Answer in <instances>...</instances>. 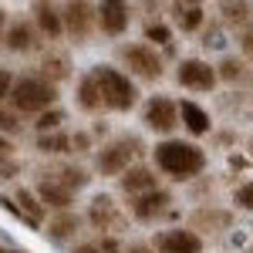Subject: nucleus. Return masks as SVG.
<instances>
[{
    "mask_svg": "<svg viewBox=\"0 0 253 253\" xmlns=\"http://www.w3.org/2000/svg\"><path fill=\"white\" fill-rule=\"evenodd\" d=\"M156 166L162 169L166 175H172V179H193L206 169V152L196 145V142H182V138H166V142H159L156 149Z\"/></svg>",
    "mask_w": 253,
    "mask_h": 253,
    "instance_id": "1",
    "label": "nucleus"
},
{
    "mask_svg": "<svg viewBox=\"0 0 253 253\" xmlns=\"http://www.w3.org/2000/svg\"><path fill=\"white\" fill-rule=\"evenodd\" d=\"M142 152H145V142H142L138 135H132V132H122V135L108 138V142L95 152V172L122 179V175L135 166V159L142 156Z\"/></svg>",
    "mask_w": 253,
    "mask_h": 253,
    "instance_id": "2",
    "label": "nucleus"
},
{
    "mask_svg": "<svg viewBox=\"0 0 253 253\" xmlns=\"http://www.w3.org/2000/svg\"><path fill=\"white\" fill-rule=\"evenodd\" d=\"M91 75H95L98 88H101V98H105V108L108 112H132L135 108L138 88L125 71H118L112 64H95Z\"/></svg>",
    "mask_w": 253,
    "mask_h": 253,
    "instance_id": "3",
    "label": "nucleus"
},
{
    "mask_svg": "<svg viewBox=\"0 0 253 253\" xmlns=\"http://www.w3.org/2000/svg\"><path fill=\"white\" fill-rule=\"evenodd\" d=\"M10 101L17 115H44L58 108V84L47 78H17L10 88Z\"/></svg>",
    "mask_w": 253,
    "mask_h": 253,
    "instance_id": "4",
    "label": "nucleus"
},
{
    "mask_svg": "<svg viewBox=\"0 0 253 253\" xmlns=\"http://www.w3.org/2000/svg\"><path fill=\"white\" fill-rule=\"evenodd\" d=\"M118 58L125 61V68L142 81H159L166 75L162 58L156 54L152 44H122V47H118Z\"/></svg>",
    "mask_w": 253,
    "mask_h": 253,
    "instance_id": "5",
    "label": "nucleus"
},
{
    "mask_svg": "<svg viewBox=\"0 0 253 253\" xmlns=\"http://www.w3.org/2000/svg\"><path fill=\"white\" fill-rule=\"evenodd\" d=\"M142 122H145L149 132L172 135L175 128L182 125V118H179V105H175L172 98H166V95H152L149 101H145V108H142Z\"/></svg>",
    "mask_w": 253,
    "mask_h": 253,
    "instance_id": "6",
    "label": "nucleus"
},
{
    "mask_svg": "<svg viewBox=\"0 0 253 253\" xmlns=\"http://www.w3.org/2000/svg\"><path fill=\"white\" fill-rule=\"evenodd\" d=\"M175 81L182 84V88H189V91H213L216 78V68L210 61L203 58H182L175 64Z\"/></svg>",
    "mask_w": 253,
    "mask_h": 253,
    "instance_id": "7",
    "label": "nucleus"
},
{
    "mask_svg": "<svg viewBox=\"0 0 253 253\" xmlns=\"http://www.w3.org/2000/svg\"><path fill=\"white\" fill-rule=\"evenodd\" d=\"M95 24H98V7H91V3H68L64 7V31L75 38V44H84L91 38Z\"/></svg>",
    "mask_w": 253,
    "mask_h": 253,
    "instance_id": "8",
    "label": "nucleus"
},
{
    "mask_svg": "<svg viewBox=\"0 0 253 253\" xmlns=\"http://www.w3.org/2000/svg\"><path fill=\"white\" fill-rule=\"evenodd\" d=\"M152 250H159V253H203V240L193 230H162L152 240Z\"/></svg>",
    "mask_w": 253,
    "mask_h": 253,
    "instance_id": "9",
    "label": "nucleus"
},
{
    "mask_svg": "<svg viewBox=\"0 0 253 253\" xmlns=\"http://www.w3.org/2000/svg\"><path fill=\"white\" fill-rule=\"evenodd\" d=\"M118 186H122V193L132 196V199H138V196H145V193H156V189H162V186H159L156 169H149V166H132L128 172L118 179Z\"/></svg>",
    "mask_w": 253,
    "mask_h": 253,
    "instance_id": "10",
    "label": "nucleus"
},
{
    "mask_svg": "<svg viewBox=\"0 0 253 253\" xmlns=\"http://www.w3.org/2000/svg\"><path fill=\"white\" fill-rule=\"evenodd\" d=\"M169 206H172V193L169 189H156V193H145L138 199H132V216L142 219V223H152L162 213H169Z\"/></svg>",
    "mask_w": 253,
    "mask_h": 253,
    "instance_id": "11",
    "label": "nucleus"
},
{
    "mask_svg": "<svg viewBox=\"0 0 253 253\" xmlns=\"http://www.w3.org/2000/svg\"><path fill=\"white\" fill-rule=\"evenodd\" d=\"M128 3H118V0H105V3H98V27L108 34V38H118V34H125V27H128Z\"/></svg>",
    "mask_w": 253,
    "mask_h": 253,
    "instance_id": "12",
    "label": "nucleus"
},
{
    "mask_svg": "<svg viewBox=\"0 0 253 253\" xmlns=\"http://www.w3.org/2000/svg\"><path fill=\"white\" fill-rule=\"evenodd\" d=\"M88 219H91V226L95 230H118L122 226V213H118L115 199L105 193H98L91 199V206H88Z\"/></svg>",
    "mask_w": 253,
    "mask_h": 253,
    "instance_id": "13",
    "label": "nucleus"
},
{
    "mask_svg": "<svg viewBox=\"0 0 253 253\" xmlns=\"http://www.w3.org/2000/svg\"><path fill=\"white\" fill-rule=\"evenodd\" d=\"M34 24H38L41 34H47L51 41L64 34V14L54 3H34Z\"/></svg>",
    "mask_w": 253,
    "mask_h": 253,
    "instance_id": "14",
    "label": "nucleus"
},
{
    "mask_svg": "<svg viewBox=\"0 0 253 253\" xmlns=\"http://www.w3.org/2000/svg\"><path fill=\"white\" fill-rule=\"evenodd\" d=\"M41 179H47V182H58V186H64L68 193H78L81 186H88V179L91 175L84 172L81 166H58V169H44V175Z\"/></svg>",
    "mask_w": 253,
    "mask_h": 253,
    "instance_id": "15",
    "label": "nucleus"
},
{
    "mask_svg": "<svg viewBox=\"0 0 253 253\" xmlns=\"http://www.w3.org/2000/svg\"><path fill=\"white\" fill-rule=\"evenodd\" d=\"M3 44H7V51H14V54H27V51L38 47V31H34L31 24L17 20V24H10V31H7Z\"/></svg>",
    "mask_w": 253,
    "mask_h": 253,
    "instance_id": "16",
    "label": "nucleus"
},
{
    "mask_svg": "<svg viewBox=\"0 0 253 253\" xmlns=\"http://www.w3.org/2000/svg\"><path fill=\"white\" fill-rule=\"evenodd\" d=\"M38 199L44 203V206H54L58 213H68L71 203H75V193H68L64 186H58V182L41 179V182H38Z\"/></svg>",
    "mask_w": 253,
    "mask_h": 253,
    "instance_id": "17",
    "label": "nucleus"
},
{
    "mask_svg": "<svg viewBox=\"0 0 253 253\" xmlns=\"http://www.w3.org/2000/svg\"><path fill=\"white\" fill-rule=\"evenodd\" d=\"M78 108L81 112H101L105 108V98H101V88H98L95 75H81L78 81Z\"/></svg>",
    "mask_w": 253,
    "mask_h": 253,
    "instance_id": "18",
    "label": "nucleus"
},
{
    "mask_svg": "<svg viewBox=\"0 0 253 253\" xmlns=\"http://www.w3.org/2000/svg\"><path fill=\"white\" fill-rule=\"evenodd\" d=\"M179 118H182V125H186L193 135H206V132H210V115H206L196 101H182V105H179Z\"/></svg>",
    "mask_w": 253,
    "mask_h": 253,
    "instance_id": "19",
    "label": "nucleus"
},
{
    "mask_svg": "<svg viewBox=\"0 0 253 253\" xmlns=\"http://www.w3.org/2000/svg\"><path fill=\"white\" fill-rule=\"evenodd\" d=\"M172 20H175L179 31L193 34V31H199V24H203V7L199 3H172Z\"/></svg>",
    "mask_w": 253,
    "mask_h": 253,
    "instance_id": "20",
    "label": "nucleus"
},
{
    "mask_svg": "<svg viewBox=\"0 0 253 253\" xmlns=\"http://www.w3.org/2000/svg\"><path fill=\"white\" fill-rule=\"evenodd\" d=\"M78 226H81V219L71 213V210H68V213H58L51 223H47V236H51L54 243H64L68 236L78 233Z\"/></svg>",
    "mask_w": 253,
    "mask_h": 253,
    "instance_id": "21",
    "label": "nucleus"
},
{
    "mask_svg": "<svg viewBox=\"0 0 253 253\" xmlns=\"http://www.w3.org/2000/svg\"><path fill=\"white\" fill-rule=\"evenodd\" d=\"M41 71H44V78L51 81V84H58V81H64L71 75V61H68V54H44Z\"/></svg>",
    "mask_w": 253,
    "mask_h": 253,
    "instance_id": "22",
    "label": "nucleus"
},
{
    "mask_svg": "<svg viewBox=\"0 0 253 253\" xmlns=\"http://www.w3.org/2000/svg\"><path fill=\"white\" fill-rule=\"evenodd\" d=\"M14 203H20V213L27 216L34 226H41V219H44V203L38 199V193H31V189H17V193H14Z\"/></svg>",
    "mask_w": 253,
    "mask_h": 253,
    "instance_id": "23",
    "label": "nucleus"
},
{
    "mask_svg": "<svg viewBox=\"0 0 253 253\" xmlns=\"http://www.w3.org/2000/svg\"><path fill=\"white\" fill-rule=\"evenodd\" d=\"M38 152L41 156H64V152H71V135H68V132L38 135Z\"/></svg>",
    "mask_w": 253,
    "mask_h": 253,
    "instance_id": "24",
    "label": "nucleus"
},
{
    "mask_svg": "<svg viewBox=\"0 0 253 253\" xmlns=\"http://www.w3.org/2000/svg\"><path fill=\"white\" fill-rule=\"evenodd\" d=\"M243 75H247V64L240 58H223L216 64V78L219 81H240Z\"/></svg>",
    "mask_w": 253,
    "mask_h": 253,
    "instance_id": "25",
    "label": "nucleus"
},
{
    "mask_svg": "<svg viewBox=\"0 0 253 253\" xmlns=\"http://www.w3.org/2000/svg\"><path fill=\"white\" fill-rule=\"evenodd\" d=\"M64 108H51V112H44V115H38V122H34V128H38V135H51V132H58L61 122H64Z\"/></svg>",
    "mask_w": 253,
    "mask_h": 253,
    "instance_id": "26",
    "label": "nucleus"
},
{
    "mask_svg": "<svg viewBox=\"0 0 253 253\" xmlns=\"http://www.w3.org/2000/svg\"><path fill=\"white\" fill-rule=\"evenodd\" d=\"M219 10H223V17L230 20V24H247L250 20V3H219Z\"/></svg>",
    "mask_w": 253,
    "mask_h": 253,
    "instance_id": "27",
    "label": "nucleus"
},
{
    "mask_svg": "<svg viewBox=\"0 0 253 253\" xmlns=\"http://www.w3.org/2000/svg\"><path fill=\"white\" fill-rule=\"evenodd\" d=\"M145 41H152V44H159V47H169L172 44V31L166 27V24H145Z\"/></svg>",
    "mask_w": 253,
    "mask_h": 253,
    "instance_id": "28",
    "label": "nucleus"
},
{
    "mask_svg": "<svg viewBox=\"0 0 253 253\" xmlns=\"http://www.w3.org/2000/svg\"><path fill=\"white\" fill-rule=\"evenodd\" d=\"M20 128H24V122H20L17 112H7V108H0V135H17Z\"/></svg>",
    "mask_w": 253,
    "mask_h": 253,
    "instance_id": "29",
    "label": "nucleus"
},
{
    "mask_svg": "<svg viewBox=\"0 0 253 253\" xmlns=\"http://www.w3.org/2000/svg\"><path fill=\"white\" fill-rule=\"evenodd\" d=\"M233 203L240 210H253V182H243L240 189L233 193Z\"/></svg>",
    "mask_w": 253,
    "mask_h": 253,
    "instance_id": "30",
    "label": "nucleus"
},
{
    "mask_svg": "<svg viewBox=\"0 0 253 253\" xmlns=\"http://www.w3.org/2000/svg\"><path fill=\"white\" fill-rule=\"evenodd\" d=\"M0 206H3V210H7V213L14 216V219H20V223H27V226H31V230H38V226H34V223H31V219H27V216L20 213V206H17V203H14V199H10V196H0Z\"/></svg>",
    "mask_w": 253,
    "mask_h": 253,
    "instance_id": "31",
    "label": "nucleus"
},
{
    "mask_svg": "<svg viewBox=\"0 0 253 253\" xmlns=\"http://www.w3.org/2000/svg\"><path fill=\"white\" fill-rule=\"evenodd\" d=\"M91 149V135L88 132H75V138H71V152H88Z\"/></svg>",
    "mask_w": 253,
    "mask_h": 253,
    "instance_id": "32",
    "label": "nucleus"
},
{
    "mask_svg": "<svg viewBox=\"0 0 253 253\" xmlns=\"http://www.w3.org/2000/svg\"><path fill=\"white\" fill-rule=\"evenodd\" d=\"M10 88H14V75H10L7 68H0V101L10 95Z\"/></svg>",
    "mask_w": 253,
    "mask_h": 253,
    "instance_id": "33",
    "label": "nucleus"
},
{
    "mask_svg": "<svg viewBox=\"0 0 253 253\" xmlns=\"http://www.w3.org/2000/svg\"><path fill=\"white\" fill-rule=\"evenodd\" d=\"M240 47H243V54H250L253 58V27L243 31V38H240Z\"/></svg>",
    "mask_w": 253,
    "mask_h": 253,
    "instance_id": "34",
    "label": "nucleus"
},
{
    "mask_svg": "<svg viewBox=\"0 0 253 253\" xmlns=\"http://www.w3.org/2000/svg\"><path fill=\"white\" fill-rule=\"evenodd\" d=\"M10 152H14V145H10V138H3V135H0V166H3V162L10 159Z\"/></svg>",
    "mask_w": 253,
    "mask_h": 253,
    "instance_id": "35",
    "label": "nucleus"
},
{
    "mask_svg": "<svg viewBox=\"0 0 253 253\" xmlns=\"http://www.w3.org/2000/svg\"><path fill=\"white\" fill-rule=\"evenodd\" d=\"M71 253H105V250H101L98 243H78V247H75Z\"/></svg>",
    "mask_w": 253,
    "mask_h": 253,
    "instance_id": "36",
    "label": "nucleus"
},
{
    "mask_svg": "<svg viewBox=\"0 0 253 253\" xmlns=\"http://www.w3.org/2000/svg\"><path fill=\"white\" fill-rule=\"evenodd\" d=\"M125 253H156V250H152L149 243H128V247H125Z\"/></svg>",
    "mask_w": 253,
    "mask_h": 253,
    "instance_id": "37",
    "label": "nucleus"
},
{
    "mask_svg": "<svg viewBox=\"0 0 253 253\" xmlns=\"http://www.w3.org/2000/svg\"><path fill=\"white\" fill-rule=\"evenodd\" d=\"M98 247H101L105 253H118V240H112V236H105V240H101Z\"/></svg>",
    "mask_w": 253,
    "mask_h": 253,
    "instance_id": "38",
    "label": "nucleus"
},
{
    "mask_svg": "<svg viewBox=\"0 0 253 253\" xmlns=\"http://www.w3.org/2000/svg\"><path fill=\"white\" fill-rule=\"evenodd\" d=\"M3 20H7V14H3V7H0V41H3Z\"/></svg>",
    "mask_w": 253,
    "mask_h": 253,
    "instance_id": "39",
    "label": "nucleus"
},
{
    "mask_svg": "<svg viewBox=\"0 0 253 253\" xmlns=\"http://www.w3.org/2000/svg\"><path fill=\"white\" fill-rule=\"evenodd\" d=\"M0 253H7V250H0Z\"/></svg>",
    "mask_w": 253,
    "mask_h": 253,
    "instance_id": "40",
    "label": "nucleus"
}]
</instances>
